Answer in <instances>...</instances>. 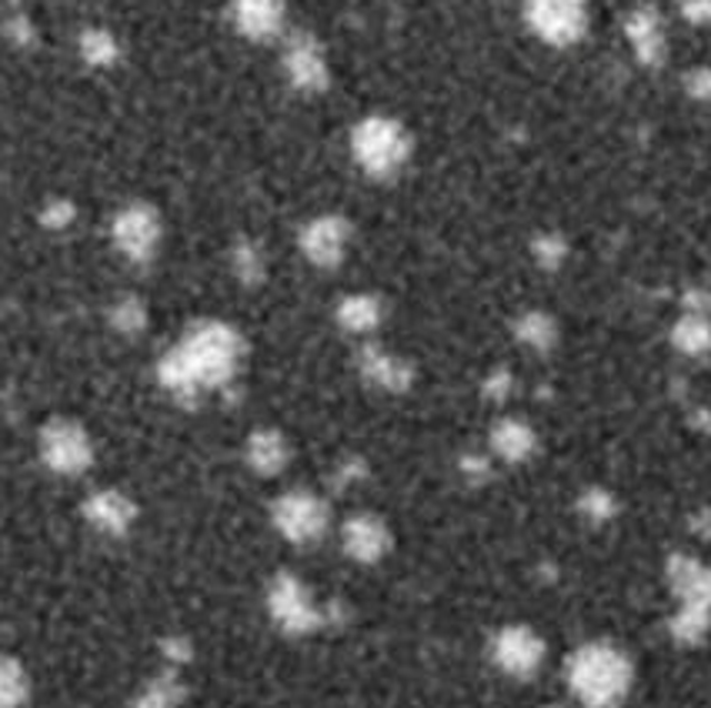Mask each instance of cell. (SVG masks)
I'll list each match as a JSON object with an SVG mask.
<instances>
[{
	"instance_id": "obj_1",
	"label": "cell",
	"mask_w": 711,
	"mask_h": 708,
	"mask_svg": "<svg viewBox=\"0 0 711 708\" xmlns=\"http://www.w3.org/2000/svg\"><path fill=\"white\" fill-rule=\"evenodd\" d=\"M244 358L241 335L224 321L194 325L158 365L161 385L178 398H198L201 391L224 388Z\"/></svg>"
},
{
	"instance_id": "obj_2",
	"label": "cell",
	"mask_w": 711,
	"mask_h": 708,
	"mask_svg": "<svg viewBox=\"0 0 711 708\" xmlns=\"http://www.w3.org/2000/svg\"><path fill=\"white\" fill-rule=\"evenodd\" d=\"M564 681L584 708H618L631 691L634 665L611 641H588L571 651L564 665Z\"/></svg>"
},
{
	"instance_id": "obj_3",
	"label": "cell",
	"mask_w": 711,
	"mask_h": 708,
	"mask_svg": "<svg viewBox=\"0 0 711 708\" xmlns=\"http://www.w3.org/2000/svg\"><path fill=\"white\" fill-rule=\"evenodd\" d=\"M411 134L404 124L384 114H371L351 131V154L358 168L371 178H394L411 158Z\"/></svg>"
},
{
	"instance_id": "obj_4",
	"label": "cell",
	"mask_w": 711,
	"mask_h": 708,
	"mask_svg": "<svg viewBox=\"0 0 711 708\" xmlns=\"http://www.w3.org/2000/svg\"><path fill=\"white\" fill-rule=\"evenodd\" d=\"M524 18L541 41L564 48L588 31V0H528Z\"/></svg>"
},
{
	"instance_id": "obj_5",
	"label": "cell",
	"mask_w": 711,
	"mask_h": 708,
	"mask_svg": "<svg viewBox=\"0 0 711 708\" xmlns=\"http://www.w3.org/2000/svg\"><path fill=\"white\" fill-rule=\"evenodd\" d=\"M41 458L58 475H81L94 458V445L78 421L58 418L41 431Z\"/></svg>"
},
{
	"instance_id": "obj_6",
	"label": "cell",
	"mask_w": 711,
	"mask_h": 708,
	"mask_svg": "<svg viewBox=\"0 0 711 708\" xmlns=\"http://www.w3.org/2000/svg\"><path fill=\"white\" fill-rule=\"evenodd\" d=\"M274 525L288 541H318L328 528V505L311 491H288L274 501Z\"/></svg>"
},
{
	"instance_id": "obj_7",
	"label": "cell",
	"mask_w": 711,
	"mask_h": 708,
	"mask_svg": "<svg viewBox=\"0 0 711 708\" xmlns=\"http://www.w3.org/2000/svg\"><path fill=\"white\" fill-rule=\"evenodd\" d=\"M111 235L124 258L144 265L154 258V251L161 245V218L151 205H128L118 211Z\"/></svg>"
},
{
	"instance_id": "obj_8",
	"label": "cell",
	"mask_w": 711,
	"mask_h": 708,
	"mask_svg": "<svg viewBox=\"0 0 711 708\" xmlns=\"http://www.w3.org/2000/svg\"><path fill=\"white\" fill-rule=\"evenodd\" d=\"M491 661L511 678H531L544 665V641L528 625H508L491 641Z\"/></svg>"
},
{
	"instance_id": "obj_9",
	"label": "cell",
	"mask_w": 711,
	"mask_h": 708,
	"mask_svg": "<svg viewBox=\"0 0 711 708\" xmlns=\"http://www.w3.org/2000/svg\"><path fill=\"white\" fill-rule=\"evenodd\" d=\"M281 64H284L288 81H291L298 91H304V94H318V91H324L328 81H331L324 48L318 44V38H311V34H304V31H298V34L288 38Z\"/></svg>"
},
{
	"instance_id": "obj_10",
	"label": "cell",
	"mask_w": 711,
	"mask_h": 708,
	"mask_svg": "<svg viewBox=\"0 0 711 708\" xmlns=\"http://www.w3.org/2000/svg\"><path fill=\"white\" fill-rule=\"evenodd\" d=\"M268 605H271L274 621H278L284 631L304 635V631H314V628L324 621V615H321V608L314 605L311 591H308L298 578H291V575H281V578L274 581Z\"/></svg>"
},
{
	"instance_id": "obj_11",
	"label": "cell",
	"mask_w": 711,
	"mask_h": 708,
	"mask_svg": "<svg viewBox=\"0 0 711 708\" xmlns=\"http://www.w3.org/2000/svg\"><path fill=\"white\" fill-rule=\"evenodd\" d=\"M668 585H671L681 611L711 615V565H704L701 558H691V555H671Z\"/></svg>"
},
{
	"instance_id": "obj_12",
	"label": "cell",
	"mask_w": 711,
	"mask_h": 708,
	"mask_svg": "<svg viewBox=\"0 0 711 708\" xmlns=\"http://www.w3.org/2000/svg\"><path fill=\"white\" fill-rule=\"evenodd\" d=\"M348 245H351V225L338 215L314 218L301 231V251L318 268H338L344 261Z\"/></svg>"
},
{
	"instance_id": "obj_13",
	"label": "cell",
	"mask_w": 711,
	"mask_h": 708,
	"mask_svg": "<svg viewBox=\"0 0 711 708\" xmlns=\"http://www.w3.org/2000/svg\"><path fill=\"white\" fill-rule=\"evenodd\" d=\"M231 21L248 41H274L288 21V0H231Z\"/></svg>"
},
{
	"instance_id": "obj_14",
	"label": "cell",
	"mask_w": 711,
	"mask_h": 708,
	"mask_svg": "<svg viewBox=\"0 0 711 708\" xmlns=\"http://www.w3.org/2000/svg\"><path fill=\"white\" fill-rule=\"evenodd\" d=\"M624 34L634 48V54L644 61V64H661L664 61V24H661V14L654 8H638L631 11V18L624 21Z\"/></svg>"
},
{
	"instance_id": "obj_15",
	"label": "cell",
	"mask_w": 711,
	"mask_h": 708,
	"mask_svg": "<svg viewBox=\"0 0 711 708\" xmlns=\"http://www.w3.org/2000/svg\"><path fill=\"white\" fill-rule=\"evenodd\" d=\"M391 548V531L374 515H354L344 525V551L358 561H378Z\"/></svg>"
},
{
	"instance_id": "obj_16",
	"label": "cell",
	"mask_w": 711,
	"mask_h": 708,
	"mask_svg": "<svg viewBox=\"0 0 711 708\" xmlns=\"http://www.w3.org/2000/svg\"><path fill=\"white\" fill-rule=\"evenodd\" d=\"M361 375L371 385L384 388V391H404L411 385V378H414V368L408 361H401L398 355H388L381 348H364V355H361Z\"/></svg>"
},
{
	"instance_id": "obj_17",
	"label": "cell",
	"mask_w": 711,
	"mask_h": 708,
	"mask_svg": "<svg viewBox=\"0 0 711 708\" xmlns=\"http://www.w3.org/2000/svg\"><path fill=\"white\" fill-rule=\"evenodd\" d=\"M534 445H538V438H534L531 425L518 421V418H504L491 431V451L504 461H524L534 451Z\"/></svg>"
},
{
	"instance_id": "obj_18",
	"label": "cell",
	"mask_w": 711,
	"mask_h": 708,
	"mask_svg": "<svg viewBox=\"0 0 711 708\" xmlns=\"http://www.w3.org/2000/svg\"><path fill=\"white\" fill-rule=\"evenodd\" d=\"M291 458V448L284 441L281 431H254L248 438V465L258 471V475H278Z\"/></svg>"
},
{
	"instance_id": "obj_19",
	"label": "cell",
	"mask_w": 711,
	"mask_h": 708,
	"mask_svg": "<svg viewBox=\"0 0 711 708\" xmlns=\"http://www.w3.org/2000/svg\"><path fill=\"white\" fill-rule=\"evenodd\" d=\"M84 511H88V518L98 525V528H104V531H124L131 521H134V505H131V498H124L121 491H98L88 505H84Z\"/></svg>"
},
{
	"instance_id": "obj_20",
	"label": "cell",
	"mask_w": 711,
	"mask_h": 708,
	"mask_svg": "<svg viewBox=\"0 0 711 708\" xmlns=\"http://www.w3.org/2000/svg\"><path fill=\"white\" fill-rule=\"evenodd\" d=\"M671 341L681 355H691V358L708 355L711 351V318L701 311H684L671 331Z\"/></svg>"
},
{
	"instance_id": "obj_21",
	"label": "cell",
	"mask_w": 711,
	"mask_h": 708,
	"mask_svg": "<svg viewBox=\"0 0 711 708\" xmlns=\"http://www.w3.org/2000/svg\"><path fill=\"white\" fill-rule=\"evenodd\" d=\"M381 301L374 295H351L338 305V321L351 335H368L381 325Z\"/></svg>"
},
{
	"instance_id": "obj_22",
	"label": "cell",
	"mask_w": 711,
	"mask_h": 708,
	"mask_svg": "<svg viewBox=\"0 0 711 708\" xmlns=\"http://www.w3.org/2000/svg\"><path fill=\"white\" fill-rule=\"evenodd\" d=\"M78 51L91 68H114L121 61V41L108 28H88L78 38Z\"/></svg>"
},
{
	"instance_id": "obj_23",
	"label": "cell",
	"mask_w": 711,
	"mask_h": 708,
	"mask_svg": "<svg viewBox=\"0 0 711 708\" xmlns=\"http://www.w3.org/2000/svg\"><path fill=\"white\" fill-rule=\"evenodd\" d=\"M554 321L548 318V315H541V311H528L521 321H518V338L524 341V345H531V348H551L554 345Z\"/></svg>"
},
{
	"instance_id": "obj_24",
	"label": "cell",
	"mask_w": 711,
	"mask_h": 708,
	"mask_svg": "<svg viewBox=\"0 0 711 708\" xmlns=\"http://www.w3.org/2000/svg\"><path fill=\"white\" fill-rule=\"evenodd\" d=\"M28 685H24V671L8 661V658H0V708H18L21 698H24Z\"/></svg>"
},
{
	"instance_id": "obj_25",
	"label": "cell",
	"mask_w": 711,
	"mask_h": 708,
	"mask_svg": "<svg viewBox=\"0 0 711 708\" xmlns=\"http://www.w3.org/2000/svg\"><path fill=\"white\" fill-rule=\"evenodd\" d=\"M181 685L178 678H158L154 685H148V691L138 698V708H178L181 705Z\"/></svg>"
},
{
	"instance_id": "obj_26",
	"label": "cell",
	"mask_w": 711,
	"mask_h": 708,
	"mask_svg": "<svg viewBox=\"0 0 711 708\" xmlns=\"http://www.w3.org/2000/svg\"><path fill=\"white\" fill-rule=\"evenodd\" d=\"M111 321H114V328H118V331H124V335H138V331L148 325V311H144V305H141L138 298H124V301H118V305H114Z\"/></svg>"
},
{
	"instance_id": "obj_27",
	"label": "cell",
	"mask_w": 711,
	"mask_h": 708,
	"mask_svg": "<svg viewBox=\"0 0 711 708\" xmlns=\"http://www.w3.org/2000/svg\"><path fill=\"white\" fill-rule=\"evenodd\" d=\"M234 271L244 285H258L264 278V258L254 245H241L234 251Z\"/></svg>"
},
{
	"instance_id": "obj_28",
	"label": "cell",
	"mask_w": 711,
	"mask_h": 708,
	"mask_svg": "<svg viewBox=\"0 0 711 708\" xmlns=\"http://www.w3.org/2000/svg\"><path fill=\"white\" fill-rule=\"evenodd\" d=\"M581 511L591 518V521H608L614 515V498L608 491H588L581 498Z\"/></svg>"
},
{
	"instance_id": "obj_29",
	"label": "cell",
	"mask_w": 711,
	"mask_h": 708,
	"mask_svg": "<svg viewBox=\"0 0 711 708\" xmlns=\"http://www.w3.org/2000/svg\"><path fill=\"white\" fill-rule=\"evenodd\" d=\"M4 34H8L18 48H31V44L38 41V28H34V21L24 18V14H14V18L4 24Z\"/></svg>"
},
{
	"instance_id": "obj_30",
	"label": "cell",
	"mask_w": 711,
	"mask_h": 708,
	"mask_svg": "<svg viewBox=\"0 0 711 708\" xmlns=\"http://www.w3.org/2000/svg\"><path fill=\"white\" fill-rule=\"evenodd\" d=\"M74 218H78V211H74L71 201H51V205L44 208V225L54 228V231H64Z\"/></svg>"
},
{
	"instance_id": "obj_31",
	"label": "cell",
	"mask_w": 711,
	"mask_h": 708,
	"mask_svg": "<svg viewBox=\"0 0 711 708\" xmlns=\"http://www.w3.org/2000/svg\"><path fill=\"white\" fill-rule=\"evenodd\" d=\"M534 255H538V261H541L544 268H554V265L564 258V241H561L558 235L538 238V245H534Z\"/></svg>"
},
{
	"instance_id": "obj_32",
	"label": "cell",
	"mask_w": 711,
	"mask_h": 708,
	"mask_svg": "<svg viewBox=\"0 0 711 708\" xmlns=\"http://www.w3.org/2000/svg\"><path fill=\"white\" fill-rule=\"evenodd\" d=\"M681 14L691 24H708L711 21V0H681Z\"/></svg>"
},
{
	"instance_id": "obj_33",
	"label": "cell",
	"mask_w": 711,
	"mask_h": 708,
	"mask_svg": "<svg viewBox=\"0 0 711 708\" xmlns=\"http://www.w3.org/2000/svg\"><path fill=\"white\" fill-rule=\"evenodd\" d=\"M688 88H691L694 98L711 101V71H694V74L688 78Z\"/></svg>"
},
{
	"instance_id": "obj_34",
	"label": "cell",
	"mask_w": 711,
	"mask_h": 708,
	"mask_svg": "<svg viewBox=\"0 0 711 708\" xmlns=\"http://www.w3.org/2000/svg\"><path fill=\"white\" fill-rule=\"evenodd\" d=\"M544 708H564V705H544Z\"/></svg>"
},
{
	"instance_id": "obj_35",
	"label": "cell",
	"mask_w": 711,
	"mask_h": 708,
	"mask_svg": "<svg viewBox=\"0 0 711 708\" xmlns=\"http://www.w3.org/2000/svg\"><path fill=\"white\" fill-rule=\"evenodd\" d=\"M8 4H21V0H8Z\"/></svg>"
}]
</instances>
